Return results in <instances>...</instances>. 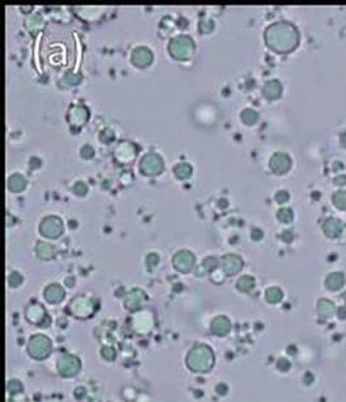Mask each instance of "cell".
Instances as JSON below:
<instances>
[{"label": "cell", "instance_id": "obj_1", "mask_svg": "<svg viewBox=\"0 0 346 402\" xmlns=\"http://www.w3.org/2000/svg\"><path fill=\"white\" fill-rule=\"evenodd\" d=\"M265 42L277 53L293 52L299 44L298 29L286 21L274 23L265 30Z\"/></svg>", "mask_w": 346, "mask_h": 402}, {"label": "cell", "instance_id": "obj_2", "mask_svg": "<svg viewBox=\"0 0 346 402\" xmlns=\"http://www.w3.org/2000/svg\"><path fill=\"white\" fill-rule=\"evenodd\" d=\"M186 367L194 373H207L215 365V353L207 345L198 343L189 349L185 357Z\"/></svg>", "mask_w": 346, "mask_h": 402}, {"label": "cell", "instance_id": "obj_3", "mask_svg": "<svg viewBox=\"0 0 346 402\" xmlns=\"http://www.w3.org/2000/svg\"><path fill=\"white\" fill-rule=\"evenodd\" d=\"M26 351H28V355L34 360H45L51 353L52 343L48 335L34 334L30 337L29 342L26 345Z\"/></svg>", "mask_w": 346, "mask_h": 402}, {"label": "cell", "instance_id": "obj_4", "mask_svg": "<svg viewBox=\"0 0 346 402\" xmlns=\"http://www.w3.org/2000/svg\"><path fill=\"white\" fill-rule=\"evenodd\" d=\"M196 50L194 41L188 36H177L169 42V53L176 59H189L192 58Z\"/></svg>", "mask_w": 346, "mask_h": 402}, {"label": "cell", "instance_id": "obj_5", "mask_svg": "<svg viewBox=\"0 0 346 402\" xmlns=\"http://www.w3.org/2000/svg\"><path fill=\"white\" fill-rule=\"evenodd\" d=\"M68 313L71 316L79 320H87L93 316V313L96 310V306L93 304V301L88 297L76 296L74 300L71 301L68 305Z\"/></svg>", "mask_w": 346, "mask_h": 402}, {"label": "cell", "instance_id": "obj_6", "mask_svg": "<svg viewBox=\"0 0 346 402\" xmlns=\"http://www.w3.org/2000/svg\"><path fill=\"white\" fill-rule=\"evenodd\" d=\"M82 369V361L72 353H63L56 361V371L64 379H71Z\"/></svg>", "mask_w": 346, "mask_h": 402}, {"label": "cell", "instance_id": "obj_7", "mask_svg": "<svg viewBox=\"0 0 346 402\" xmlns=\"http://www.w3.org/2000/svg\"><path fill=\"white\" fill-rule=\"evenodd\" d=\"M139 169L141 172L147 176H156L164 170L163 158L156 153H148L142 158Z\"/></svg>", "mask_w": 346, "mask_h": 402}, {"label": "cell", "instance_id": "obj_8", "mask_svg": "<svg viewBox=\"0 0 346 402\" xmlns=\"http://www.w3.org/2000/svg\"><path fill=\"white\" fill-rule=\"evenodd\" d=\"M40 233L44 237L58 238L63 233V222L56 216H48L40 224Z\"/></svg>", "mask_w": 346, "mask_h": 402}, {"label": "cell", "instance_id": "obj_9", "mask_svg": "<svg viewBox=\"0 0 346 402\" xmlns=\"http://www.w3.org/2000/svg\"><path fill=\"white\" fill-rule=\"evenodd\" d=\"M25 318L30 323L37 325V326H45L50 323V317H49L48 312L38 302H33L25 309Z\"/></svg>", "mask_w": 346, "mask_h": 402}, {"label": "cell", "instance_id": "obj_10", "mask_svg": "<svg viewBox=\"0 0 346 402\" xmlns=\"http://www.w3.org/2000/svg\"><path fill=\"white\" fill-rule=\"evenodd\" d=\"M172 263H173V267L179 272H183V274H188L190 271L194 268V264H196V258L189 250H180L173 255V259H172Z\"/></svg>", "mask_w": 346, "mask_h": 402}, {"label": "cell", "instance_id": "obj_11", "mask_svg": "<svg viewBox=\"0 0 346 402\" xmlns=\"http://www.w3.org/2000/svg\"><path fill=\"white\" fill-rule=\"evenodd\" d=\"M243 259L235 254H227L220 259V270L223 271L226 276H234L239 274L243 268Z\"/></svg>", "mask_w": 346, "mask_h": 402}, {"label": "cell", "instance_id": "obj_12", "mask_svg": "<svg viewBox=\"0 0 346 402\" xmlns=\"http://www.w3.org/2000/svg\"><path fill=\"white\" fill-rule=\"evenodd\" d=\"M146 300H147V296H146L145 292L135 288V289L130 290L125 296V308L131 313L139 312L143 308V304H145Z\"/></svg>", "mask_w": 346, "mask_h": 402}, {"label": "cell", "instance_id": "obj_13", "mask_svg": "<svg viewBox=\"0 0 346 402\" xmlns=\"http://www.w3.org/2000/svg\"><path fill=\"white\" fill-rule=\"evenodd\" d=\"M153 53L146 46H138L137 49L133 50L131 53V62L135 67L146 68L152 63Z\"/></svg>", "mask_w": 346, "mask_h": 402}, {"label": "cell", "instance_id": "obj_14", "mask_svg": "<svg viewBox=\"0 0 346 402\" xmlns=\"http://www.w3.org/2000/svg\"><path fill=\"white\" fill-rule=\"evenodd\" d=\"M269 166L274 173L277 175H282V173H286L291 167V158L285 153H276L270 158V162H269Z\"/></svg>", "mask_w": 346, "mask_h": 402}, {"label": "cell", "instance_id": "obj_15", "mask_svg": "<svg viewBox=\"0 0 346 402\" xmlns=\"http://www.w3.org/2000/svg\"><path fill=\"white\" fill-rule=\"evenodd\" d=\"M64 296H66V290L58 283H52L44 289V298L49 304H60L64 300Z\"/></svg>", "mask_w": 346, "mask_h": 402}, {"label": "cell", "instance_id": "obj_16", "mask_svg": "<svg viewBox=\"0 0 346 402\" xmlns=\"http://www.w3.org/2000/svg\"><path fill=\"white\" fill-rule=\"evenodd\" d=\"M210 331H211L215 337H219V338L227 337L231 331L230 318L226 316L215 317V318L211 321V323H210Z\"/></svg>", "mask_w": 346, "mask_h": 402}, {"label": "cell", "instance_id": "obj_17", "mask_svg": "<svg viewBox=\"0 0 346 402\" xmlns=\"http://www.w3.org/2000/svg\"><path fill=\"white\" fill-rule=\"evenodd\" d=\"M114 155L115 158L118 159L119 162L127 163V162L133 161V159L135 158V155H137V149H135V146L133 143L125 141V142H121L118 146L115 147Z\"/></svg>", "mask_w": 346, "mask_h": 402}, {"label": "cell", "instance_id": "obj_18", "mask_svg": "<svg viewBox=\"0 0 346 402\" xmlns=\"http://www.w3.org/2000/svg\"><path fill=\"white\" fill-rule=\"evenodd\" d=\"M88 109L86 108V107L83 106H76V107H72V108L70 109V113H68V120H70V122L72 125H75V126H82L84 122L87 121V118H88Z\"/></svg>", "mask_w": 346, "mask_h": 402}, {"label": "cell", "instance_id": "obj_19", "mask_svg": "<svg viewBox=\"0 0 346 402\" xmlns=\"http://www.w3.org/2000/svg\"><path fill=\"white\" fill-rule=\"evenodd\" d=\"M323 231L328 238H337L343 231V224L337 218H327L323 224Z\"/></svg>", "mask_w": 346, "mask_h": 402}, {"label": "cell", "instance_id": "obj_20", "mask_svg": "<svg viewBox=\"0 0 346 402\" xmlns=\"http://www.w3.org/2000/svg\"><path fill=\"white\" fill-rule=\"evenodd\" d=\"M262 92H264L265 98L269 99V100H276L282 94V84L276 79L269 80L264 84Z\"/></svg>", "mask_w": 346, "mask_h": 402}, {"label": "cell", "instance_id": "obj_21", "mask_svg": "<svg viewBox=\"0 0 346 402\" xmlns=\"http://www.w3.org/2000/svg\"><path fill=\"white\" fill-rule=\"evenodd\" d=\"M345 284V275L341 272H333V274L328 275V278L325 279V287L329 290H336L341 289Z\"/></svg>", "mask_w": 346, "mask_h": 402}, {"label": "cell", "instance_id": "obj_22", "mask_svg": "<svg viewBox=\"0 0 346 402\" xmlns=\"http://www.w3.org/2000/svg\"><path fill=\"white\" fill-rule=\"evenodd\" d=\"M36 254L40 259L50 260L55 255V248L52 244L46 243V242H38L36 246Z\"/></svg>", "mask_w": 346, "mask_h": 402}, {"label": "cell", "instance_id": "obj_23", "mask_svg": "<svg viewBox=\"0 0 346 402\" xmlns=\"http://www.w3.org/2000/svg\"><path fill=\"white\" fill-rule=\"evenodd\" d=\"M26 185H28V181H26V179L21 173H13L8 179V188H9V191L16 192V193L24 191Z\"/></svg>", "mask_w": 346, "mask_h": 402}, {"label": "cell", "instance_id": "obj_24", "mask_svg": "<svg viewBox=\"0 0 346 402\" xmlns=\"http://www.w3.org/2000/svg\"><path fill=\"white\" fill-rule=\"evenodd\" d=\"M254 286H256V280L250 275L242 276L238 280V283H236V288H238V290L243 292V293H249L250 290H253Z\"/></svg>", "mask_w": 346, "mask_h": 402}, {"label": "cell", "instance_id": "obj_25", "mask_svg": "<svg viewBox=\"0 0 346 402\" xmlns=\"http://www.w3.org/2000/svg\"><path fill=\"white\" fill-rule=\"evenodd\" d=\"M173 171H175V175L181 180H185V179H189L193 173V169L189 163H185V162H181V163H177V165L173 167Z\"/></svg>", "mask_w": 346, "mask_h": 402}, {"label": "cell", "instance_id": "obj_26", "mask_svg": "<svg viewBox=\"0 0 346 402\" xmlns=\"http://www.w3.org/2000/svg\"><path fill=\"white\" fill-rule=\"evenodd\" d=\"M42 27H44V19L40 13H34L26 20V29L29 30L30 33H37Z\"/></svg>", "mask_w": 346, "mask_h": 402}, {"label": "cell", "instance_id": "obj_27", "mask_svg": "<svg viewBox=\"0 0 346 402\" xmlns=\"http://www.w3.org/2000/svg\"><path fill=\"white\" fill-rule=\"evenodd\" d=\"M265 298L269 304H278L283 298V292L278 287H270L265 292Z\"/></svg>", "mask_w": 346, "mask_h": 402}, {"label": "cell", "instance_id": "obj_28", "mask_svg": "<svg viewBox=\"0 0 346 402\" xmlns=\"http://www.w3.org/2000/svg\"><path fill=\"white\" fill-rule=\"evenodd\" d=\"M240 117H242L243 122H244L246 125H248V126L256 125L257 122H258V118H260L258 113H257L254 109H250V108L244 109V111L242 112V115H240Z\"/></svg>", "mask_w": 346, "mask_h": 402}, {"label": "cell", "instance_id": "obj_29", "mask_svg": "<svg viewBox=\"0 0 346 402\" xmlns=\"http://www.w3.org/2000/svg\"><path fill=\"white\" fill-rule=\"evenodd\" d=\"M218 266H220V260L218 259L216 256L210 255L203 259L201 267L202 270L205 271V272H207V274H212L214 271L218 270Z\"/></svg>", "mask_w": 346, "mask_h": 402}, {"label": "cell", "instance_id": "obj_30", "mask_svg": "<svg viewBox=\"0 0 346 402\" xmlns=\"http://www.w3.org/2000/svg\"><path fill=\"white\" fill-rule=\"evenodd\" d=\"M333 308L335 305L332 304L331 301L328 300H320L319 304H317V312H319V316L323 317V318H328L333 314Z\"/></svg>", "mask_w": 346, "mask_h": 402}, {"label": "cell", "instance_id": "obj_31", "mask_svg": "<svg viewBox=\"0 0 346 402\" xmlns=\"http://www.w3.org/2000/svg\"><path fill=\"white\" fill-rule=\"evenodd\" d=\"M7 391L8 393H9V396L11 397H13V396H19V395H23L24 392V385L21 384V381L20 380H9V383L7 384Z\"/></svg>", "mask_w": 346, "mask_h": 402}, {"label": "cell", "instance_id": "obj_32", "mask_svg": "<svg viewBox=\"0 0 346 402\" xmlns=\"http://www.w3.org/2000/svg\"><path fill=\"white\" fill-rule=\"evenodd\" d=\"M332 201L340 211H346V191H337L332 197Z\"/></svg>", "mask_w": 346, "mask_h": 402}, {"label": "cell", "instance_id": "obj_33", "mask_svg": "<svg viewBox=\"0 0 346 402\" xmlns=\"http://www.w3.org/2000/svg\"><path fill=\"white\" fill-rule=\"evenodd\" d=\"M277 218H278L281 222H283V224H289V222L293 221V218H294L293 209H290V208H282V209H279L278 213H277Z\"/></svg>", "mask_w": 346, "mask_h": 402}, {"label": "cell", "instance_id": "obj_34", "mask_svg": "<svg viewBox=\"0 0 346 402\" xmlns=\"http://www.w3.org/2000/svg\"><path fill=\"white\" fill-rule=\"evenodd\" d=\"M23 282H24L23 275L20 274V272H17V271H13V272H11L9 276H8V286L11 287V288H17V287H20L23 284Z\"/></svg>", "mask_w": 346, "mask_h": 402}, {"label": "cell", "instance_id": "obj_35", "mask_svg": "<svg viewBox=\"0 0 346 402\" xmlns=\"http://www.w3.org/2000/svg\"><path fill=\"white\" fill-rule=\"evenodd\" d=\"M63 80L67 83L68 86H76V84H79L80 80H82V75H80V74H75V72L72 71H68L64 74Z\"/></svg>", "mask_w": 346, "mask_h": 402}, {"label": "cell", "instance_id": "obj_36", "mask_svg": "<svg viewBox=\"0 0 346 402\" xmlns=\"http://www.w3.org/2000/svg\"><path fill=\"white\" fill-rule=\"evenodd\" d=\"M101 356L106 361H113L117 356V352L112 346H102L101 348Z\"/></svg>", "mask_w": 346, "mask_h": 402}, {"label": "cell", "instance_id": "obj_37", "mask_svg": "<svg viewBox=\"0 0 346 402\" xmlns=\"http://www.w3.org/2000/svg\"><path fill=\"white\" fill-rule=\"evenodd\" d=\"M214 28H215V24H214L212 20L205 19L199 21V32H202V33H211Z\"/></svg>", "mask_w": 346, "mask_h": 402}, {"label": "cell", "instance_id": "obj_38", "mask_svg": "<svg viewBox=\"0 0 346 402\" xmlns=\"http://www.w3.org/2000/svg\"><path fill=\"white\" fill-rule=\"evenodd\" d=\"M72 192H74L76 196H86L87 192H88V187L84 181H76L74 185H72Z\"/></svg>", "mask_w": 346, "mask_h": 402}, {"label": "cell", "instance_id": "obj_39", "mask_svg": "<svg viewBox=\"0 0 346 402\" xmlns=\"http://www.w3.org/2000/svg\"><path fill=\"white\" fill-rule=\"evenodd\" d=\"M114 132H113L112 129H104L102 132L100 133V139L104 143H110L114 141Z\"/></svg>", "mask_w": 346, "mask_h": 402}, {"label": "cell", "instance_id": "obj_40", "mask_svg": "<svg viewBox=\"0 0 346 402\" xmlns=\"http://www.w3.org/2000/svg\"><path fill=\"white\" fill-rule=\"evenodd\" d=\"M159 260H160V258H159V255H157L156 252H151V254H148L147 258H146V264H147L149 268L151 267L153 268L159 264Z\"/></svg>", "mask_w": 346, "mask_h": 402}, {"label": "cell", "instance_id": "obj_41", "mask_svg": "<svg viewBox=\"0 0 346 402\" xmlns=\"http://www.w3.org/2000/svg\"><path fill=\"white\" fill-rule=\"evenodd\" d=\"M80 155H82V158L84 159H91L93 158V155H95V150H93V147L91 146V145H84V146L80 149Z\"/></svg>", "mask_w": 346, "mask_h": 402}, {"label": "cell", "instance_id": "obj_42", "mask_svg": "<svg viewBox=\"0 0 346 402\" xmlns=\"http://www.w3.org/2000/svg\"><path fill=\"white\" fill-rule=\"evenodd\" d=\"M274 199H276V201L278 204H285L289 201L290 195H289V192L287 191H278L276 193V196H274Z\"/></svg>", "mask_w": 346, "mask_h": 402}, {"label": "cell", "instance_id": "obj_43", "mask_svg": "<svg viewBox=\"0 0 346 402\" xmlns=\"http://www.w3.org/2000/svg\"><path fill=\"white\" fill-rule=\"evenodd\" d=\"M277 367H278L282 372H287V369L290 368V361L282 357V359H279L278 363H277Z\"/></svg>", "mask_w": 346, "mask_h": 402}, {"label": "cell", "instance_id": "obj_44", "mask_svg": "<svg viewBox=\"0 0 346 402\" xmlns=\"http://www.w3.org/2000/svg\"><path fill=\"white\" fill-rule=\"evenodd\" d=\"M215 392L219 396H226V395H227V392H228V387L224 383H219L215 387Z\"/></svg>", "mask_w": 346, "mask_h": 402}, {"label": "cell", "instance_id": "obj_45", "mask_svg": "<svg viewBox=\"0 0 346 402\" xmlns=\"http://www.w3.org/2000/svg\"><path fill=\"white\" fill-rule=\"evenodd\" d=\"M333 183L336 185H346V175H339L333 179Z\"/></svg>", "mask_w": 346, "mask_h": 402}, {"label": "cell", "instance_id": "obj_46", "mask_svg": "<svg viewBox=\"0 0 346 402\" xmlns=\"http://www.w3.org/2000/svg\"><path fill=\"white\" fill-rule=\"evenodd\" d=\"M252 238H253L254 241H258V239H261L262 238V231H261L260 229H253V231H252Z\"/></svg>", "mask_w": 346, "mask_h": 402}, {"label": "cell", "instance_id": "obj_47", "mask_svg": "<svg viewBox=\"0 0 346 402\" xmlns=\"http://www.w3.org/2000/svg\"><path fill=\"white\" fill-rule=\"evenodd\" d=\"M121 179H122V180L125 181V184H127L129 181L133 180V175H131L130 172H125V173H123V175H122V177H121Z\"/></svg>", "mask_w": 346, "mask_h": 402}, {"label": "cell", "instance_id": "obj_48", "mask_svg": "<svg viewBox=\"0 0 346 402\" xmlns=\"http://www.w3.org/2000/svg\"><path fill=\"white\" fill-rule=\"evenodd\" d=\"M66 284L68 286V288H74V286H75V278H74V276H70V278L66 279Z\"/></svg>", "mask_w": 346, "mask_h": 402}, {"label": "cell", "instance_id": "obj_49", "mask_svg": "<svg viewBox=\"0 0 346 402\" xmlns=\"http://www.w3.org/2000/svg\"><path fill=\"white\" fill-rule=\"evenodd\" d=\"M340 142H341V146L346 149V132L341 133V135H340Z\"/></svg>", "mask_w": 346, "mask_h": 402}]
</instances>
